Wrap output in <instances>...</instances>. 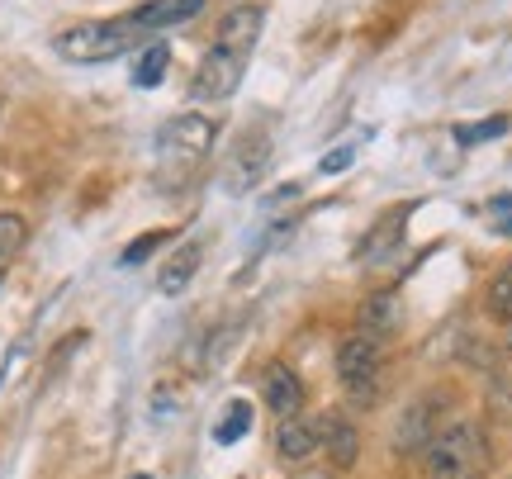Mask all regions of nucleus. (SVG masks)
Returning <instances> with one entry per match:
<instances>
[{
    "label": "nucleus",
    "mask_w": 512,
    "mask_h": 479,
    "mask_svg": "<svg viewBox=\"0 0 512 479\" xmlns=\"http://www.w3.org/2000/svg\"><path fill=\"white\" fill-rule=\"evenodd\" d=\"M162 143H166V148L190 152V157H200V152L214 148V124H209V119H200V114H181L176 124H166V129H162Z\"/></svg>",
    "instance_id": "nucleus-11"
},
{
    "label": "nucleus",
    "mask_w": 512,
    "mask_h": 479,
    "mask_svg": "<svg viewBox=\"0 0 512 479\" xmlns=\"http://www.w3.org/2000/svg\"><path fill=\"white\" fill-rule=\"evenodd\" d=\"M166 242H171V233H143L138 242H128L119 261H124V266H138V261H147L152 252H157V247H166Z\"/></svg>",
    "instance_id": "nucleus-18"
},
{
    "label": "nucleus",
    "mask_w": 512,
    "mask_h": 479,
    "mask_svg": "<svg viewBox=\"0 0 512 479\" xmlns=\"http://www.w3.org/2000/svg\"><path fill=\"white\" fill-rule=\"evenodd\" d=\"M133 479H152V475H133Z\"/></svg>",
    "instance_id": "nucleus-21"
},
{
    "label": "nucleus",
    "mask_w": 512,
    "mask_h": 479,
    "mask_svg": "<svg viewBox=\"0 0 512 479\" xmlns=\"http://www.w3.org/2000/svg\"><path fill=\"white\" fill-rule=\"evenodd\" d=\"M143 29L133 24V15L119 19H95V24H76L57 38V53L67 62H110V57H124L128 48L143 43Z\"/></svg>",
    "instance_id": "nucleus-2"
},
{
    "label": "nucleus",
    "mask_w": 512,
    "mask_h": 479,
    "mask_svg": "<svg viewBox=\"0 0 512 479\" xmlns=\"http://www.w3.org/2000/svg\"><path fill=\"white\" fill-rule=\"evenodd\" d=\"M508 347H512V337H508Z\"/></svg>",
    "instance_id": "nucleus-22"
},
{
    "label": "nucleus",
    "mask_w": 512,
    "mask_h": 479,
    "mask_svg": "<svg viewBox=\"0 0 512 479\" xmlns=\"http://www.w3.org/2000/svg\"><path fill=\"white\" fill-rule=\"evenodd\" d=\"M498 133H508V119H489V124H465V129H456V143H484V138H498Z\"/></svg>",
    "instance_id": "nucleus-19"
},
{
    "label": "nucleus",
    "mask_w": 512,
    "mask_h": 479,
    "mask_svg": "<svg viewBox=\"0 0 512 479\" xmlns=\"http://www.w3.org/2000/svg\"><path fill=\"white\" fill-rule=\"evenodd\" d=\"M247 427H252V408H247V404H228V418L214 427V442H219V446H233L242 432H247Z\"/></svg>",
    "instance_id": "nucleus-15"
},
{
    "label": "nucleus",
    "mask_w": 512,
    "mask_h": 479,
    "mask_svg": "<svg viewBox=\"0 0 512 479\" xmlns=\"http://www.w3.org/2000/svg\"><path fill=\"white\" fill-rule=\"evenodd\" d=\"M318 442L328 446V456L337 470H351L356 465V456H361V437H356V427L342 418V413H332V418H323L318 423Z\"/></svg>",
    "instance_id": "nucleus-10"
},
{
    "label": "nucleus",
    "mask_w": 512,
    "mask_h": 479,
    "mask_svg": "<svg viewBox=\"0 0 512 479\" xmlns=\"http://www.w3.org/2000/svg\"><path fill=\"white\" fill-rule=\"evenodd\" d=\"M242 67H247V57L242 53H228V48H209V57L200 62V72H195V100H228V95L242 86Z\"/></svg>",
    "instance_id": "nucleus-4"
},
{
    "label": "nucleus",
    "mask_w": 512,
    "mask_h": 479,
    "mask_svg": "<svg viewBox=\"0 0 512 479\" xmlns=\"http://www.w3.org/2000/svg\"><path fill=\"white\" fill-rule=\"evenodd\" d=\"M394 238H399V223H394V219H384L380 228H375V238H370L366 247H361V261H366V266H375V261H380L384 252L394 247Z\"/></svg>",
    "instance_id": "nucleus-17"
},
{
    "label": "nucleus",
    "mask_w": 512,
    "mask_h": 479,
    "mask_svg": "<svg viewBox=\"0 0 512 479\" xmlns=\"http://www.w3.org/2000/svg\"><path fill=\"white\" fill-rule=\"evenodd\" d=\"M489 314L512 323V266H503L494 276V285H489Z\"/></svg>",
    "instance_id": "nucleus-16"
},
{
    "label": "nucleus",
    "mask_w": 512,
    "mask_h": 479,
    "mask_svg": "<svg viewBox=\"0 0 512 479\" xmlns=\"http://www.w3.org/2000/svg\"><path fill=\"white\" fill-rule=\"evenodd\" d=\"M380 375H384V356L361 332L337 347V380L351 394V404H375L380 399Z\"/></svg>",
    "instance_id": "nucleus-3"
},
{
    "label": "nucleus",
    "mask_w": 512,
    "mask_h": 479,
    "mask_svg": "<svg viewBox=\"0 0 512 479\" xmlns=\"http://www.w3.org/2000/svg\"><path fill=\"white\" fill-rule=\"evenodd\" d=\"M166 67H171V48H166V43H147V53L138 57V67H133V86H138V91L162 86Z\"/></svg>",
    "instance_id": "nucleus-13"
},
{
    "label": "nucleus",
    "mask_w": 512,
    "mask_h": 479,
    "mask_svg": "<svg viewBox=\"0 0 512 479\" xmlns=\"http://www.w3.org/2000/svg\"><path fill=\"white\" fill-rule=\"evenodd\" d=\"M323 451V442H318V427L304 423V418H285V423L275 427V456L290 465H304L313 461Z\"/></svg>",
    "instance_id": "nucleus-6"
},
{
    "label": "nucleus",
    "mask_w": 512,
    "mask_h": 479,
    "mask_svg": "<svg viewBox=\"0 0 512 479\" xmlns=\"http://www.w3.org/2000/svg\"><path fill=\"white\" fill-rule=\"evenodd\" d=\"M256 34H261V5H238V10H228V15L219 19V48H228V53H252Z\"/></svg>",
    "instance_id": "nucleus-8"
},
{
    "label": "nucleus",
    "mask_w": 512,
    "mask_h": 479,
    "mask_svg": "<svg viewBox=\"0 0 512 479\" xmlns=\"http://www.w3.org/2000/svg\"><path fill=\"white\" fill-rule=\"evenodd\" d=\"M356 323H361V337L380 347L384 337H394V332H399V323H403L399 299H394V295H370L366 304H361V314H356Z\"/></svg>",
    "instance_id": "nucleus-9"
},
{
    "label": "nucleus",
    "mask_w": 512,
    "mask_h": 479,
    "mask_svg": "<svg viewBox=\"0 0 512 479\" xmlns=\"http://www.w3.org/2000/svg\"><path fill=\"white\" fill-rule=\"evenodd\" d=\"M204 10V0H147L138 10H128L133 24L143 29V34H162V29H176L185 19H195Z\"/></svg>",
    "instance_id": "nucleus-5"
},
{
    "label": "nucleus",
    "mask_w": 512,
    "mask_h": 479,
    "mask_svg": "<svg viewBox=\"0 0 512 479\" xmlns=\"http://www.w3.org/2000/svg\"><path fill=\"white\" fill-rule=\"evenodd\" d=\"M266 404H271V413L280 423H285V418H299V408H304V380H299L290 366H280V361L266 370Z\"/></svg>",
    "instance_id": "nucleus-7"
},
{
    "label": "nucleus",
    "mask_w": 512,
    "mask_h": 479,
    "mask_svg": "<svg viewBox=\"0 0 512 479\" xmlns=\"http://www.w3.org/2000/svg\"><path fill=\"white\" fill-rule=\"evenodd\" d=\"M200 257H204L200 242H181V247H176V257L162 266V276H157V290H162V295H181L185 285L195 280V271H200Z\"/></svg>",
    "instance_id": "nucleus-12"
},
{
    "label": "nucleus",
    "mask_w": 512,
    "mask_h": 479,
    "mask_svg": "<svg viewBox=\"0 0 512 479\" xmlns=\"http://www.w3.org/2000/svg\"><path fill=\"white\" fill-rule=\"evenodd\" d=\"M24 238H29V223L19 219V214H0V266L24 247Z\"/></svg>",
    "instance_id": "nucleus-14"
},
{
    "label": "nucleus",
    "mask_w": 512,
    "mask_h": 479,
    "mask_svg": "<svg viewBox=\"0 0 512 479\" xmlns=\"http://www.w3.org/2000/svg\"><path fill=\"white\" fill-rule=\"evenodd\" d=\"M351 157H356V152H351V148H337V152H332V157H323V162H318V171H323V176H332V171H347V166H351Z\"/></svg>",
    "instance_id": "nucleus-20"
},
{
    "label": "nucleus",
    "mask_w": 512,
    "mask_h": 479,
    "mask_svg": "<svg viewBox=\"0 0 512 479\" xmlns=\"http://www.w3.org/2000/svg\"><path fill=\"white\" fill-rule=\"evenodd\" d=\"M427 479H484L489 470V442L475 423H451L422 446Z\"/></svg>",
    "instance_id": "nucleus-1"
}]
</instances>
